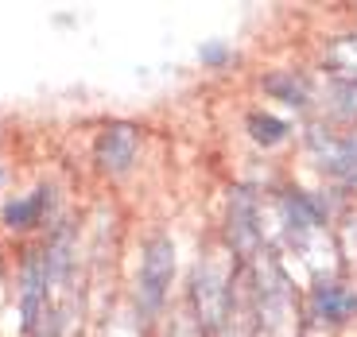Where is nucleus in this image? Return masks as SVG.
I'll use <instances>...</instances> for the list:
<instances>
[{"mask_svg": "<svg viewBox=\"0 0 357 337\" xmlns=\"http://www.w3.org/2000/svg\"><path fill=\"white\" fill-rule=\"evenodd\" d=\"M249 132H252V140H260V143H280L287 136V125H284V120H276V116L252 113L249 116Z\"/></svg>", "mask_w": 357, "mask_h": 337, "instance_id": "6", "label": "nucleus"}, {"mask_svg": "<svg viewBox=\"0 0 357 337\" xmlns=\"http://www.w3.org/2000/svg\"><path fill=\"white\" fill-rule=\"evenodd\" d=\"M98 159L105 171H125L136 159V128L132 125H113L98 143Z\"/></svg>", "mask_w": 357, "mask_h": 337, "instance_id": "2", "label": "nucleus"}, {"mask_svg": "<svg viewBox=\"0 0 357 337\" xmlns=\"http://www.w3.org/2000/svg\"><path fill=\"white\" fill-rule=\"evenodd\" d=\"M272 93H280V101H287V105H307V89L303 81H295L291 74H272V78L264 81Z\"/></svg>", "mask_w": 357, "mask_h": 337, "instance_id": "7", "label": "nucleus"}, {"mask_svg": "<svg viewBox=\"0 0 357 337\" xmlns=\"http://www.w3.org/2000/svg\"><path fill=\"white\" fill-rule=\"evenodd\" d=\"M311 302H314V314L319 318H331V322H342L349 314H357V295L338 287V283H319Z\"/></svg>", "mask_w": 357, "mask_h": 337, "instance_id": "3", "label": "nucleus"}, {"mask_svg": "<svg viewBox=\"0 0 357 337\" xmlns=\"http://www.w3.org/2000/svg\"><path fill=\"white\" fill-rule=\"evenodd\" d=\"M171 272H175L171 237H152L148 249H144V260H140V311H144V318H152V314L163 306Z\"/></svg>", "mask_w": 357, "mask_h": 337, "instance_id": "1", "label": "nucleus"}, {"mask_svg": "<svg viewBox=\"0 0 357 337\" xmlns=\"http://www.w3.org/2000/svg\"><path fill=\"white\" fill-rule=\"evenodd\" d=\"M202 58H206V63H222V58H225V47H222V43L202 47Z\"/></svg>", "mask_w": 357, "mask_h": 337, "instance_id": "8", "label": "nucleus"}, {"mask_svg": "<svg viewBox=\"0 0 357 337\" xmlns=\"http://www.w3.org/2000/svg\"><path fill=\"white\" fill-rule=\"evenodd\" d=\"M354 140H357V136H354Z\"/></svg>", "mask_w": 357, "mask_h": 337, "instance_id": "9", "label": "nucleus"}, {"mask_svg": "<svg viewBox=\"0 0 357 337\" xmlns=\"http://www.w3.org/2000/svg\"><path fill=\"white\" fill-rule=\"evenodd\" d=\"M43 202H47V194L39 190V194H31V198H24V202H12L8 210H4V221L16 229V225H31V221H39V213H43Z\"/></svg>", "mask_w": 357, "mask_h": 337, "instance_id": "5", "label": "nucleus"}, {"mask_svg": "<svg viewBox=\"0 0 357 337\" xmlns=\"http://www.w3.org/2000/svg\"><path fill=\"white\" fill-rule=\"evenodd\" d=\"M43 264L39 256H31L24 264V329H36L39 314H43Z\"/></svg>", "mask_w": 357, "mask_h": 337, "instance_id": "4", "label": "nucleus"}]
</instances>
